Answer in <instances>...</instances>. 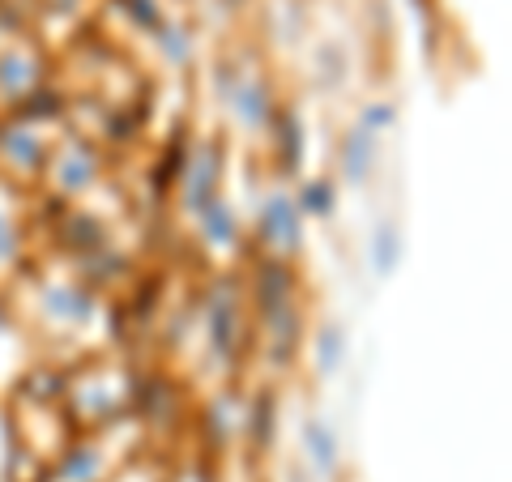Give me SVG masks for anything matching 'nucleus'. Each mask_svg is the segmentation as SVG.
<instances>
[{
    "mask_svg": "<svg viewBox=\"0 0 512 482\" xmlns=\"http://www.w3.org/2000/svg\"><path fill=\"white\" fill-rule=\"evenodd\" d=\"M308 453H312V461H316L320 474H333V470H338V440H333L329 427L308 423Z\"/></svg>",
    "mask_w": 512,
    "mask_h": 482,
    "instance_id": "nucleus-2",
    "label": "nucleus"
},
{
    "mask_svg": "<svg viewBox=\"0 0 512 482\" xmlns=\"http://www.w3.org/2000/svg\"><path fill=\"white\" fill-rule=\"evenodd\" d=\"M303 210H308V214H329V205H333V192L325 188V184H308V188H303Z\"/></svg>",
    "mask_w": 512,
    "mask_h": 482,
    "instance_id": "nucleus-6",
    "label": "nucleus"
},
{
    "mask_svg": "<svg viewBox=\"0 0 512 482\" xmlns=\"http://www.w3.org/2000/svg\"><path fill=\"white\" fill-rule=\"evenodd\" d=\"M210 188H214V154H201L197 180H192V188H188V201H192V210H197V214H201L205 197H210Z\"/></svg>",
    "mask_w": 512,
    "mask_h": 482,
    "instance_id": "nucleus-4",
    "label": "nucleus"
},
{
    "mask_svg": "<svg viewBox=\"0 0 512 482\" xmlns=\"http://www.w3.org/2000/svg\"><path fill=\"white\" fill-rule=\"evenodd\" d=\"M393 261H397V231L380 227V235H376V273H389Z\"/></svg>",
    "mask_w": 512,
    "mask_h": 482,
    "instance_id": "nucleus-5",
    "label": "nucleus"
},
{
    "mask_svg": "<svg viewBox=\"0 0 512 482\" xmlns=\"http://www.w3.org/2000/svg\"><path fill=\"white\" fill-rule=\"evenodd\" d=\"M295 210L299 205H291L286 197H274L265 205L261 214V231L274 239V248H295L299 244V222H295Z\"/></svg>",
    "mask_w": 512,
    "mask_h": 482,
    "instance_id": "nucleus-1",
    "label": "nucleus"
},
{
    "mask_svg": "<svg viewBox=\"0 0 512 482\" xmlns=\"http://www.w3.org/2000/svg\"><path fill=\"white\" fill-rule=\"evenodd\" d=\"M338 355H342V346H338V329H329V337H320V367H338Z\"/></svg>",
    "mask_w": 512,
    "mask_h": 482,
    "instance_id": "nucleus-7",
    "label": "nucleus"
},
{
    "mask_svg": "<svg viewBox=\"0 0 512 482\" xmlns=\"http://www.w3.org/2000/svg\"><path fill=\"white\" fill-rule=\"evenodd\" d=\"M372 137L367 133H355L346 141V154H342V163H346V180H367V171H372Z\"/></svg>",
    "mask_w": 512,
    "mask_h": 482,
    "instance_id": "nucleus-3",
    "label": "nucleus"
}]
</instances>
